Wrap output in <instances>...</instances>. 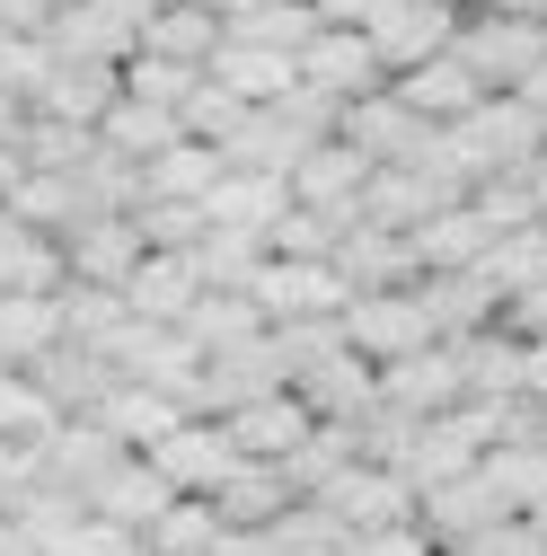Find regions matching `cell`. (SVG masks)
Instances as JSON below:
<instances>
[{
	"mask_svg": "<svg viewBox=\"0 0 547 556\" xmlns=\"http://www.w3.org/2000/svg\"><path fill=\"white\" fill-rule=\"evenodd\" d=\"M292 504H301V495L283 485V468H247V459L213 485V521H221V530H274Z\"/></svg>",
	"mask_w": 547,
	"mask_h": 556,
	"instance_id": "cell-23",
	"label": "cell"
},
{
	"mask_svg": "<svg viewBox=\"0 0 547 556\" xmlns=\"http://www.w3.org/2000/svg\"><path fill=\"white\" fill-rule=\"evenodd\" d=\"M476 485L495 495L504 521H530L547 504V451H486V459H476Z\"/></svg>",
	"mask_w": 547,
	"mask_h": 556,
	"instance_id": "cell-35",
	"label": "cell"
},
{
	"mask_svg": "<svg viewBox=\"0 0 547 556\" xmlns=\"http://www.w3.org/2000/svg\"><path fill=\"white\" fill-rule=\"evenodd\" d=\"M194 89H203V72H177V62H151V53L124 62V98H142V106H160V115H177Z\"/></svg>",
	"mask_w": 547,
	"mask_h": 556,
	"instance_id": "cell-47",
	"label": "cell"
},
{
	"mask_svg": "<svg viewBox=\"0 0 547 556\" xmlns=\"http://www.w3.org/2000/svg\"><path fill=\"white\" fill-rule=\"evenodd\" d=\"M292 397L318 415V425H371V415H380V371H371L354 344H345V354L309 363V371L292 380Z\"/></svg>",
	"mask_w": 547,
	"mask_h": 556,
	"instance_id": "cell-12",
	"label": "cell"
},
{
	"mask_svg": "<svg viewBox=\"0 0 547 556\" xmlns=\"http://www.w3.org/2000/svg\"><path fill=\"white\" fill-rule=\"evenodd\" d=\"M406 248H416V274L433 283V274H468V265L486 256L495 239H486V222H476L468 203H450V213H433V222H424L416 239H406Z\"/></svg>",
	"mask_w": 547,
	"mask_h": 556,
	"instance_id": "cell-31",
	"label": "cell"
},
{
	"mask_svg": "<svg viewBox=\"0 0 547 556\" xmlns=\"http://www.w3.org/2000/svg\"><path fill=\"white\" fill-rule=\"evenodd\" d=\"M53 309H62V344H89V354H106V344L124 336V292L62 283V292H53Z\"/></svg>",
	"mask_w": 547,
	"mask_h": 556,
	"instance_id": "cell-40",
	"label": "cell"
},
{
	"mask_svg": "<svg viewBox=\"0 0 547 556\" xmlns=\"http://www.w3.org/2000/svg\"><path fill=\"white\" fill-rule=\"evenodd\" d=\"M450 62H459L486 98H521V89L547 72V27H538V18H504V10H459Z\"/></svg>",
	"mask_w": 547,
	"mask_h": 556,
	"instance_id": "cell-2",
	"label": "cell"
},
{
	"mask_svg": "<svg viewBox=\"0 0 547 556\" xmlns=\"http://www.w3.org/2000/svg\"><path fill=\"white\" fill-rule=\"evenodd\" d=\"M194 10H213V18L230 27V18H247V10H256V0H194Z\"/></svg>",
	"mask_w": 547,
	"mask_h": 556,
	"instance_id": "cell-61",
	"label": "cell"
},
{
	"mask_svg": "<svg viewBox=\"0 0 547 556\" xmlns=\"http://www.w3.org/2000/svg\"><path fill=\"white\" fill-rule=\"evenodd\" d=\"M115 98H124V72H106V62H62V53H53V72H44V89H36L27 115H53V124L98 132Z\"/></svg>",
	"mask_w": 547,
	"mask_h": 556,
	"instance_id": "cell-19",
	"label": "cell"
},
{
	"mask_svg": "<svg viewBox=\"0 0 547 556\" xmlns=\"http://www.w3.org/2000/svg\"><path fill=\"white\" fill-rule=\"evenodd\" d=\"M450 203H468V186L442 177V168H371V186H362V230L416 239L433 213H450Z\"/></svg>",
	"mask_w": 547,
	"mask_h": 556,
	"instance_id": "cell-6",
	"label": "cell"
},
{
	"mask_svg": "<svg viewBox=\"0 0 547 556\" xmlns=\"http://www.w3.org/2000/svg\"><path fill=\"white\" fill-rule=\"evenodd\" d=\"M345 521H335V513H318V504H292L283 521H274V547H283V556H345Z\"/></svg>",
	"mask_w": 547,
	"mask_h": 556,
	"instance_id": "cell-48",
	"label": "cell"
},
{
	"mask_svg": "<svg viewBox=\"0 0 547 556\" xmlns=\"http://www.w3.org/2000/svg\"><path fill=\"white\" fill-rule=\"evenodd\" d=\"M62 556H151V547H142V530H115V521H98V513H89V521L72 530V547H62Z\"/></svg>",
	"mask_w": 547,
	"mask_h": 556,
	"instance_id": "cell-51",
	"label": "cell"
},
{
	"mask_svg": "<svg viewBox=\"0 0 547 556\" xmlns=\"http://www.w3.org/2000/svg\"><path fill=\"white\" fill-rule=\"evenodd\" d=\"M221 433H230V451L247 459V468H283L309 433H318V415L283 389V397H256V406H239V415H221Z\"/></svg>",
	"mask_w": 547,
	"mask_h": 556,
	"instance_id": "cell-14",
	"label": "cell"
},
{
	"mask_svg": "<svg viewBox=\"0 0 547 556\" xmlns=\"http://www.w3.org/2000/svg\"><path fill=\"white\" fill-rule=\"evenodd\" d=\"M44 72H53V45H44V36H0V98L36 106Z\"/></svg>",
	"mask_w": 547,
	"mask_h": 556,
	"instance_id": "cell-49",
	"label": "cell"
},
{
	"mask_svg": "<svg viewBox=\"0 0 547 556\" xmlns=\"http://www.w3.org/2000/svg\"><path fill=\"white\" fill-rule=\"evenodd\" d=\"M247 301L265 309V327H301V318H345L354 292L335 283V265H283V256H265L247 274Z\"/></svg>",
	"mask_w": 547,
	"mask_h": 556,
	"instance_id": "cell-7",
	"label": "cell"
},
{
	"mask_svg": "<svg viewBox=\"0 0 547 556\" xmlns=\"http://www.w3.org/2000/svg\"><path fill=\"white\" fill-rule=\"evenodd\" d=\"M521 98H530V106H538V115H547V72H538V80H530V89H521Z\"/></svg>",
	"mask_w": 547,
	"mask_h": 556,
	"instance_id": "cell-62",
	"label": "cell"
},
{
	"mask_svg": "<svg viewBox=\"0 0 547 556\" xmlns=\"http://www.w3.org/2000/svg\"><path fill=\"white\" fill-rule=\"evenodd\" d=\"M389 98H397L406 115H424L433 132H450L468 106H486V89H476V80L459 72L450 53H442V62H424V72H406V80H389Z\"/></svg>",
	"mask_w": 547,
	"mask_h": 556,
	"instance_id": "cell-24",
	"label": "cell"
},
{
	"mask_svg": "<svg viewBox=\"0 0 547 556\" xmlns=\"http://www.w3.org/2000/svg\"><path fill=\"white\" fill-rule=\"evenodd\" d=\"M142 547H151V556H213V547H221V521H213V504L177 495V504L142 530Z\"/></svg>",
	"mask_w": 547,
	"mask_h": 556,
	"instance_id": "cell-42",
	"label": "cell"
},
{
	"mask_svg": "<svg viewBox=\"0 0 547 556\" xmlns=\"http://www.w3.org/2000/svg\"><path fill=\"white\" fill-rule=\"evenodd\" d=\"M309 504H318V513H335L354 539H371V530H406V521H416V495H406L389 468H371V459H354V468L335 477L327 495H309Z\"/></svg>",
	"mask_w": 547,
	"mask_h": 556,
	"instance_id": "cell-10",
	"label": "cell"
},
{
	"mask_svg": "<svg viewBox=\"0 0 547 556\" xmlns=\"http://www.w3.org/2000/svg\"><path fill=\"white\" fill-rule=\"evenodd\" d=\"M72 274H62V239H36L0 213V292H27V301H53Z\"/></svg>",
	"mask_w": 547,
	"mask_h": 556,
	"instance_id": "cell-29",
	"label": "cell"
},
{
	"mask_svg": "<svg viewBox=\"0 0 547 556\" xmlns=\"http://www.w3.org/2000/svg\"><path fill=\"white\" fill-rule=\"evenodd\" d=\"M468 213L486 222V239L547 230V186H538V168H521V177H486V186H468Z\"/></svg>",
	"mask_w": 547,
	"mask_h": 556,
	"instance_id": "cell-32",
	"label": "cell"
},
{
	"mask_svg": "<svg viewBox=\"0 0 547 556\" xmlns=\"http://www.w3.org/2000/svg\"><path fill=\"white\" fill-rule=\"evenodd\" d=\"M89 160H98V132L53 124V115H27V132H18V168H36V177H80Z\"/></svg>",
	"mask_w": 547,
	"mask_h": 556,
	"instance_id": "cell-38",
	"label": "cell"
},
{
	"mask_svg": "<svg viewBox=\"0 0 547 556\" xmlns=\"http://www.w3.org/2000/svg\"><path fill=\"white\" fill-rule=\"evenodd\" d=\"M168 504H177V485H168L151 459H124V468L98 485V495H89V513H98V521H115V530H151Z\"/></svg>",
	"mask_w": 547,
	"mask_h": 556,
	"instance_id": "cell-25",
	"label": "cell"
},
{
	"mask_svg": "<svg viewBox=\"0 0 547 556\" xmlns=\"http://www.w3.org/2000/svg\"><path fill=\"white\" fill-rule=\"evenodd\" d=\"M213 556H283V547H274V530H221Z\"/></svg>",
	"mask_w": 547,
	"mask_h": 556,
	"instance_id": "cell-56",
	"label": "cell"
},
{
	"mask_svg": "<svg viewBox=\"0 0 547 556\" xmlns=\"http://www.w3.org/2000/svg\"><path fill=\"white\" fill-rule=\"evenodd\" d=\"M450 36H459V10H450V0H397V10L371 27L389 80H406V72H424V62H442Z\"/></svg>",
	"mask_w": 547,
	"mask_h": 556,
	"instance_id": "cell-9",
	"label": "cell"
},
{
	"mask_svg": "<svg viewBox=\"0 0 547 556\" xmlns=\"http://www.w3.org/2000/svg\"><path fill=\"white\" fill-rule=\"evenodd\" d=\"M115 468H124V451H115V442L89 425V415H62V425L44 433V485H72L80 504L98 495V485H106Z\"/></svg>",
	"mask_w": 547,
	"mask_h": 556,
	"instance_id": "cell-20",
	"label": "cell"
},
{
	"mask_svg": "<svg viewBox=\"0 0 547 556\" xmlns=\"http://www.w3.org/2000/svg\"><path fill=\"white\" fill-rule=\"evenodd\" d=\"M0 556H44V547H36V539H27L18 521H0Z\"/></svg>",
	"mask_w": 547,
	"mask_h": 556,
	"instance_id": "cell-60",
	"label": "cell"
},
{
	"mask_svg": "<svg viewBox=\"0 0 547 556\" xmlns=\"http://www.w3.org/2000/svg\"><path fill=\"white\" fill-rule=\"evenodd\" d=\"M327 265H335V283H345L354 301H362V292H416V283H424V274H416V248H406L397 230H362V222L335 239Z\"/></svg>",
	"mask_w": 547,
	"mask_h": 556,
	"instance_id": "cell-15",
	"label": "cell"
},
{
	"mask_svg": "<svg viewBox=\"0 0 547 556\" xmlns=\"http://www.w3.org/2000/svg\"><path fill=\"white\" fill-rule=\"evenodd\" d=\"M345 344H354L371 371H389V363L424 354V344H442V336H433V318H424V292H362V301L345 309Z\"/></svg>",
	"mask_w": 547,
	"mask_h": 556,
	"instance_id": "cell-5",
	"label": "cell"
},
{
	"mask_svg": "<svg viewBox=\"0 0 547 556\" xmlns=\"http://www.w3.org/2000/svg\"><path fill=\"white\" fill-rule=\"evenodd\" d=\"M44 45H53L62 62H106V72H124V62L142 53V27H124L106 0H62L53 27H44Z\"/></svg>",
	"mask_w": 547,
	"mask_h": 556,
	"instance_id": "cell-16",
	"label": "cell"
},
{
	"mask_svg": "<svg viewBox=\"0 0 547 556\" xmlns=\"http://www.w3.org/2000/svg\"><path fill=\"white\" fill-rule=\"evenodd\" d=\"M194 301H203L194 256H142V274L124 283V318H142V327H186Z\"/></svg>",
	"mask_w": 547,
	"mask_h": 556,
	"instance_id": "cell-21",
	"label": "cell"
},
{
	"mask_svg": "<svg viewBox=\"0 0 547 556\" xmlns=\"http://www.w3.org/2000/svg\"><path fill=\"white\" fill-rule=\"evenodd\" d=\"M132 230H142V256H194L203 248V203H132Z\"/></svg>",
	"mask_w": 547,
	"mask_h": 556,
	"instance_id": "cell-43",
	"label": "cell"
},
{
	"mask_svg": "<svg viewBox=\"0 0 547 556\" xmlns=\"http://www.w3.org/2000/svg\"><path fill=\"white\" fill-rule=\"evenodd\" d=\"M44 485V451H27V442H0V513H18L27 495Z\"/></svg>",
	"mask_w": 547,
	"mask_h": 556,
	"instance_id": "cell-50",
	"label": "cell"
},
{
	"mask_svg": "<svg viewBox=\"0 0 547 556\" xmlns=\"http://www.w3.org/2000/svg\"><path fill=\"white\" fill-rule=\"evenodd\" d=\"M292 213V186L283 177H247V168H221V186L203 194V222L213 230H230V239H274V222Z\"/></svg>",
	"mask_w": 547,
	"mask_h": 556,
	"instance_id": "cell-18",
	"label": "cell"
},
{
	"mask_svg": "<svg viewBox=\"0 0 547 556\" xmlns=\"http://www.w3.org/2000/svg\"><path fill=\"white\" fill-rule=\"evenodd\" d=\"M177 336L194 344L203 363H221V354H239V344H256V336H265V309H256L247 292H203V301H194V318H186Z\"/></svg>",
	"mask_w": 547,
	"mask_h": 556,
	"instance_id": "cell-27",
	"label": "cell"
},
{
	"mask_svg": "<svg viewBox=\"0 0 547 556\" xmlns=\"http://www.w3.org/2000/svg\"><path fill=\"white\" fill-rule=\"evenodd\" d=\"M62 274L89 292H124L132 274H142V230H132V213H106V222H80L72 239H62Z\"/></svg>",
	"mask_w": 547,
	"mask_h": 556,
	"instance_id": "cell-11",
	"label": "cell"
},
{
	"mask_svg": "<svg viewBox=\"0 0 547 556\" xmlns=\"http://www.w3.org/2000/svg\"><path fill=\"white\" fill-rule=\"evenodd\" d=\"M213 186H221V151H203V142H168L142 168V203H203Z\"/></svg>",
	"mask_w": 547,
	"mask_h": 556,
	"instance_id": "cell-36",
	"label": "cell"
},
{
	"mask_svg": "<svg viewBox=\"0 0 547 556\" xmlns=\"http://www.w3.org/2000/svg\"><path fill=\"white\" fill-rule=\"evenodd\" d=\"M62 344V309L27 301V292H0V371H36Z\"/></svg>",
	"mask_w": 547,
	"mask_h": 556,
	"instance_id": "cell-33",
	"label": "cell"
},
{
	"mask_svg": "<svg viewBox=\"0 0 547 556\" xmlns=\"http://www.w3.org/2000/svg\"><path fill=\"white\" fill-rule=\"evenodd\" d=\"M301 89H309V98H327L335 115L362 106V98H380V89H389L380 45H371V36H354V27H318V36L301 45Z\"/></svg>",
	"mask_w": 547,
	"mask_h": 556,
	"instance_id": "cell-3",
	"label": "cell"
},
{
	"mask_svg": "<svg viewBox=\"0 0 547 556\" xmlns=\"http://www.w3.org/2000/svg\"><path fill=\"white\" fill-rule=\"evenodd\" d=\"M213 80H221V89L256 115V106H283V98L301 89V62H292V53H256V45H221Z\"/></svg>",
	"mask_w": 547,
	"mask_h": 556,
	"instance_id": "cell-26",
	"label": "cell"
},
{
	"mask_svg": "<svg viewBox=\"0 0 547 556\" xmlns=\"http://www.w3.org/2000/svg\"><path fill=\"white\" fill-rule=\"evenodd\" d=\"M62 0H0V36H44Z\"/></svg>",
	"mask_w": 547,
	"mask_h": 556,
	"instance_id": "cell-55",
	"label": "cell"
},
{
	"mask_svg": "<svg viewBox=\"0 0 547 556\" xmlns=\"http://www.w3.org/2000/svg\"><path fill=\"white\" fill-rule=\"evenodd\" d=\"M530 530H538V539H547V504H538V513H530Z\"/></svg>",
	"mask_w": 547,
	"mask_h": 556,
	"instance_id": "cell-63",
	"label": "cell"
},
{
	"mask_svg": "<svg viewBox=\"0 0 547 556\" xmlns=\"http://www.w3.org/2000/svg\"><path fill=\"white\" fill-rule=\"evenodd\" d=\"M18 132H27V106H18V98H0V151H18Z\"/></svg>",
	"mask_w": 547,
	"mask_h": 556,
	"instance_id": "cell-59",
	"label": "cell"
},
{
	"mask_svg": "<svg viewBox=\"0 0 547 556\" xmlns=\"http://www.w3.org/2000/svg\"><path fill=\"white\" fill-rule=\"evenodd\" d=\"M239 124H247V106H239V98H230V89H221L213 72H203V89H194V98L177 106V132H186V142H203V151H221Z\"/></svg>",
	"mask_w": 547,
	"mask_h": 556,
	"instance_id": "cell-45",
	"label": "cell"
},
{
	"mask_svg": "<svg viewBox=\"0 0 547 556\" xmlns=\"http://www.w3.org/2000/svg\"><path fill=\"white\" fill-rule=\"evenodd\" d=\"M62 425L53 415V397L27 380V371H0V442H27V451H44V433Z\"/></svg>",
	"mask_w": 547,
	"mask_h": 556,
	"instance_id": "cell-44",
	"label": "cell"
},
{
	"mask_svg": "<svg viewBox=\"0 0 547 556\" xmlns=\"http://www.w3.org/2000/svg\"><path fill=\"white\" fill-rule=\"evenodd\" d=\"M106 10H115V18H124V27H151V18H160V10H168V0H106Z\"/></svg>",
	"mask_w": 547,
	"mask_h": 556,
	"instance_id": "cell-57",
	"label": "cell"
},
{
	"mask_svg": "<svg viewBox=\"0 0 547 556\" xmlns=\"http://www.w3.org/2000/svg\"><path fill=\"white\" fill-rule=\"evenodd\" d=\"M512 344H547V283L538 292H521V301H504V318H495Z\"/></svg>",
	"mask_w": 547,
	"mask_h": 556,
	"instance_id": "cell-52",
	"label": "cell"
},
{
	"mask_svg": "<svg viewBox=\"0 0 547 556\" xmlns=\"http://www.w3.org/2000/svg\"><path fill=\"white\" fill-rule=\"evenodd\" d=\"M309 10H318V27H354V36H371V27L397 10V0H309Z\"/></svg>",
	"mask_w": 547,
	"mask_h": 556,
	"instance_id": "cell-53",
	"label": "cell"
},
{
	"mask_svg": "<svg viewBox=\"0 0 547 556\" xmlns=\"http://www.w3.org/2000/svg\"><path fill=\"white\" fill-rule=\"evenodd\" d=\"M151 468L177 485V495H194V504H213V485L239 468V451H230V433L221 425H203V415H186V425L151 451Z\"/></svg>",
	"mask_w": 547,
	"mask_h": 556,
	"instance_id": "cell-17",
	"label": "cell"
},
{
	"mask_svg": "<svg viewBox=\"0 0 547 556\" xmlns=\"http://www.w3.org/2000/svg\"><path fill=\"white\" fill-rule=\"evenodd\" d=\"M0 521H18V530L44 547V556H62V547H72V530L89 521V504L72 495V485H36V495H27L18 513H0Z\"/></svg>",
	"mask_w": 547,
	"mask_h": 556,
	"instance_id": "cell-41",
	"label": "cell"
},
{
	"mask_svg": "<svg viewBox=\"0 0 547 556\" xmlns=\"http://www.w3.org/2000/svg\"><path fill=\"white\" fill-rule=\"evenodd\" d=\"M450 354H459L468 397H521V344H512L504 327H476V336H459Z\"/></svg>",
	"mask_w": 547,
	"mask_h": 556,
	"instance_id": "cell-37",
	"label": "cell"
},
{
	"mask_svg": "<svg viewBox=\"0 0 547 556\" xmlns=\"http://www.w3.org/2000/svg\"><path fill=\"white\" fill-rule=\"evenodd\" d=\"M335 239H345V230H335L327 213H301V203H292V213L274 222L265 256H283V265H327V256H335Z\"/></svg>",
	"mask_w": 547,
	"mask_h": 556,
	"instance_id": "cell-46",
	"label": "cell"
},
{
	"mask_svg": "<svg viewBox=\"0 0 547 556\" xmlns=\"http://www.w3.org/2000/svg\"><path fill=\"white\" fill-rule=\"evenodd\" d=\"M442 142H450V160H459L468 186L521 177V168H538V151H547V115H538L530 98H486V106H468Z\"/></svg>",
	"mask_w": 547,
	"mask_h": 556,
	"instance_id": "cell-1",
	"label": "cell"
},
{
	"mask_svg": "<svg viewBox=\"0 0 547 556\" xmlns=\"http://www.w3.org/2000/svg\"><path fill=\"white\" fill-rule=\"evenodd\" d=\"M221 45H230V27L213 10H194V0H168V10L142 27V53L151 62H177V72H213Z\"/></svg>",
	"mask_w": 547,
	"mask_h": 556,
	"instance_id": "cell-22",
	"label": "cell"
},
{
	"mask_svg": "<svg viewBox=\"0 0 547 556\" xmlns=\"http://www.w3.org/2000/svg\"><path fill=\"white\" fill-rule=\"evenodd\" d=\"M168 142H186L177 115H160V106H142V98H115V106H106V124H98V151H106V160H124V168H151Z\"/></svg>",
	"mask_w": 547,
	"mask_h": 556,
	"instance_id": "cell-30",
	"label": "cell"
},
{
	"mask_svg": "<svg viewBox=\"0 0 547 556\" xmlns=\"http://www.w3.org/2000/svg\"><path fill=\"white\" fill-rule=\"evenodd\" d=\"M283 186H292V203H301V213H327L335 230H354V222H362V186H371V160H362L354 142H318V151H309V160H301Z\"/></svg>",
	"mask_w": 547,
	"mask_h": 556,
	"instance_id": "cell-8",
	"label": "cell"
},
{
	"mask_svg": "<svg viewBox=\"0 0 547 556\" xmlns=\"http://www.w3.org/2000/svg\"><path fill=\"white\" fill-rule=\"evenodd\" d=\"M44 397H53V415H89L106 389H115V371H106V354H89V344H53V354L27 371Z\"/></svg>",
	"mask_w": 547,
	"mask_h": 556,
	"instance_id": "cell-28",
	"label": "cell"
},
{
	"mask_svg": "<svg viewBox=\"0 0 547 556\" xmlns=\"http://www.w3.org/2000/svg\"><path fill=\"white\" fill-rule=\"evenodd\" d=\"M468 406V380H459V354L450 344H424V354H406L380 371V415L397 425H442V415Z\"/></svg>",
	"mask_w": 547,
	"mask_h": 556,
	"instance_id": "cell-4",
	"label": "cell"
},
{
	"mask_svg": "<svg viewBox=\"0 0 547 556\" xmlns=\"http://www.w3.org/2000/svg\"><path fill=\"white\" fill-rule=\"evenodd\" d=\"M468 10H504V18H538L547 27V0H468Z\"/></svg>",
	"mask_w": 547,
	"mask_h": 556,
	"instance_id": "cell-58",
	"label": "cell"
},
{
	"mask_svg": "<svg viewBox=\"0 0 547 556\" xmlns=\"http://www.w3.org/2000/svg\"><path fill=\"white\" fill-rule=\"evenodd\" d=\"M318 36V10L309 0H256L247 18H230V45H256V53H292L301 62V45Z\"/></svg>",
	"mask_w": 547,
	"mask_h": 556,
	"instance_id": "cell-39",
	"label": "cell"
},
{
	"mask_svg": "<svg viewBox=\"0 0 547 556\" xmlns=\"http://www.w3.org/2000/svg\"><path fill=\"white\" fill-rule=\"evenodd\" d=\"M345 556H442L416 521H406V530H371V539H345Z\"/></svg>",
	"mask_w": 547,
	"mask_h": 556,
	"instance_id": "cell-54",
	"label": "cell"
},
{
	"mask_svg": "<svg viewBox=\"0 0 547 556\" xmlns=\"http://www.w3.org/2000/svg\"><path fill=\"white\" fill-rule=\"evenodd\" d=\"M89 425H98V433H106L124 459H151V451H160V442L186 425V406H177V397H160V389H132V380H115V389L89 406Z\"/></svg>",
	"mask_w": 547,
	"mask_h": 556,
	"instance_id": "cell-13",
	"label": "cell"
},
{
	"mask_svg": "<svg viewBox=\"0 0 547 556\" xmlns=\"http://www.w3.org/2000/svg\"><path fill=\"white\" fill-rule=\"evenodd\" d=\"M468 274L495 292V309H504V301H521V292H538V283H547V230H512V239H495Z\"/></svg>",
	"mask_w": 547,
	"mask_h": 556,
	"instance_id": "cell-34",
	"label": "cell"
}]
</instances>
